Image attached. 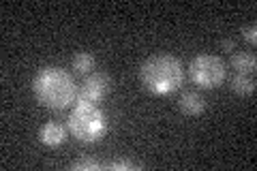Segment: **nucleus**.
I'll use <instances>...</instances> for the list:
<instances>
[{
  "label": "nucleus",
  "mask_w": 257,
  "mask_h": 171,
  "mask_svg": "<svg viewBox=\"0 0 257 171\" xmlns=\"http://www.w3.org/2000/svg\"><path fill=\"white\" fill-rule=\"evenodd\" d=\"M32 92L39 105L62 111L77 101V84L71 73L60 67H43L32 79Z\"/></svg>",
  "instance_id": "obj_1"
},
{
  "label": "nucleus",
  "mask_w": 257,
  "mask_h": 171,
  "mask_svg": "<svg viewBox=\"0 0 257 171\" xmlns=\"http://www.w3.org/2000/svg\"><path fill=\"white\" fill-rule=\"evenodd\" d=\"M142 88L155 96H167L180 90L184 81V67L172 54H155L140 67Z\"/></svg>",
  "instance_id": "obj_2"
},
{
  "label": "nucleus",
  "mask_w": 257,
  "mask_h": 171,
  "mask_svg": "<svg viewBox=\"0 0 257 171\" xmlns=\"http://www.w3.org/2000/svg\"><path fill=\"white\" fill-rule=\"evenodd\" d=\"M69 133L82 143H99L107 133V118L94 103H82L77 105L69 113L67 120Z\"/></svg>",
  "instance_id": "obj_3"
},
{
  "label": "nucleus",
  "mask_w": 257,
  "mask_h": 171,
  "mask_svg": "<svg viewBox=\"0 0 257 171\" xmlns=\"http://www.w3.org/2000/svg\"><path fill=\"white\" fill-rule=\"evenodd\" d=\"M189 77L195 86L212 90L227 79V64L214 54H199L189 62Z\"/></svg>",
  "instance_id": "obj_4"
},
{
  "label": "nucleus",
  "mask_w": 257,
  "mask_h": 171,
  "mask_svg": "<svg viewBox=\"0 0 257 171\" xmlns=\"http://www.w3.org/2000/svg\"><path fill=\"white\" fill-rule=\"evenodd\" d=\"M114 88V81L107 73L103 71H94L90 75H86L84 81L79 84V90H77V101L82 103H101L105 96L111 92Z\"/></svg>",
  "instance_id": "obj_5"
},
{
  "label": "nucleus",
  "mask_w": 257,
  "mask_h": 171,
  "mask_svg": "<svg viewBox=\"0 0 257 171\" xmlns=\"http://www.w3.org/2000/svg\"><path fill=\"white\" fill-rule=\"evenodd\" d=\"M206 96L197 90H184L178 99V109L184 113V116H202L206 111Z\"/></svg>",
  "instance_id": "obj_6"
},
{
  "label": "nucleus",
  "mask_w": 257,
  "mask_h": 171,
  "mask_svg": "<svg viewBox=\"0 0 257 171\" xmlns=\"http://www.w3.org/2000/svg\"><path fill=\"white\" fill-rule=\"evenodd\" d=\"M39 141L47 148H58L67 141V128H64L60 122H47L39 128Z\"/></svg>",
  "instance_id": "obj_7"
},
{
  "label": "nucleus",
  "mask_w": 257,
  "mask_h": 171,
  "mask_svg": "<svg viewBox=\"0 0 257 171\" xmlns=\"http://www.w3.org/2000/svg\"><path fill=\"white\" fill-rule=\"evenodd\" d=\"M231 92L238 96H251L255 92L253 73H236V75L231 77Z\"/></svg>",
  "instance_id": "obj_8"
},
{
  "label": "nucleus",
  "mask_w": 257,
  "mask_h": 171,
  "mask_svg": "<svg viewBox=\"0 0 257 171\" xmlns=\"http://www.w3.org/2000/svg\"><path fill=\"white\" fill-rule=\"evenodd\" d=\"M231 69L236 73H253L255 75V69H257V58L255 54L251 52H238L231 56Z\"/></svg>",
  "instance_id": "obj_9"
},
{
  "label": "nucleus",
  "mask_w": 257,
  "mask_h": 171,
  "mask_svg": "<svg viewBox=\"0 0 257 171\" xmlns=\"http://www.w3.org/2000/svg\"><path fill=\"white\" fill-rule=\"evenodd\" d=\"M71 67H73V71L79 73V75H90V73H94L96 58L90 52H77L73 56V60H71Z\"/></svg>",
  "instance_id": "obj_10"
},
{
  "label": "nucleus",
  "mask_w": 257,
  "mask_h": 171,
  "mask_svg": "<svg viewBox=\"0 0 257 171\" xmlns=\"http://www.w3.org/2000/svg\"><path fill=\"white\" fill-rule=\"evenodd\" d=\"M71 167L77 169V171H84V169H90V171H96V169H105V165H101V162H96V160H92V158L77 160V162H73V165H71Z\"/></svg>",
  "instance_id": "obj_11"
},
{
  "label": "nucleus",
  "mask_w": 257,
  "mask_h": 171,
  "mask_svg": "<svg viewBox=\"0 0 257 171\" xmlns=\"http://www.w3.org/2000/svg\"><path fill=\"white\" fill-rule=\"evenodd\" d=\"M242 37H244V41H248L251 45L257 43V26H255V22L248 24V26H242Z\"/></svg>",
  "instance_id": "obj_12"
},
{
  "label": "nucleus",
  "mask_w": 257,
  "mask_h": 171,
  "mask_svg": "<svg viewBox=\"0 0 257 171\" xmlns=\"http://www.w3.org/2000/svg\"><path fill=\"white\" fill-rule=\"evenodd\" d=\"M105 169H111V171H118V169H138V165L131 160H118V162H111V165H105Z\"/></svg>",
  "instance_id": "obj_13"
},
{
  "label": "nucleus",
  "mask_w": 257,
  "mask_h": 171,
  "mask_svg": "<svg viewBox=\"0 0 257 171\" xmlns=\"http://www.w3.org/2000/svg\"><path fill=\"white\" fill-rule=\"evenodd\" d=\"M221 45H223V50H225V52H229V54L236 50V41H234V39H225Z\"/></svg>",
  "instance_id": "obj_14"
}]
</instances>
